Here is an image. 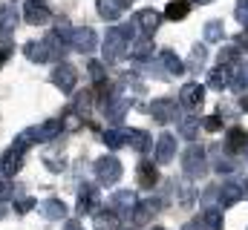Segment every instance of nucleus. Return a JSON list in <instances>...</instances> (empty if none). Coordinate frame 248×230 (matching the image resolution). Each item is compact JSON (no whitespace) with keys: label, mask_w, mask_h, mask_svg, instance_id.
<instances>
[{"label":"nucleus","mask_w":248,"mask_h":230,"mask_svg":"<svg viewBox=\"0 0 248 230\" xmlns=\"http://www.w3.org/2000/svg\"><path fill=\"white\" fill-rule=\"evenodd\" d=\"M159 60L165 63V69H168V75H185V63H182V58L176 55L173 49H165L162 55H159Z\"/></svg>","instance_id":"bb28decb"},{"label":"nucleus","mask_w":248,"mask_h":230,"mask_svg":"<svg viewBox=\"0 0 248 230\" xmlns=\"http://www.w3.org/2000/svg\"><path fill=\"white\" fill-rule=\"evenodd\" d=\"M179 98H182V104H185L187 110H199V107H202V101H205V86H199L196 81H190V84L182 86Z\"/></svg>","instance_id":"9b49d317"},{"label":"nucleus","mask_w":248,"mask_h":230,"mask_svg":"<svg viewBox=\"0 0 248 230\" xmlns=\"http://www.w3.org/2000/svg\"><path fill=\"white\" fill-rule=\"evenodd\" d=\"M61 230H81V225H78V222H75V219H69V222H66V225H63Z\"/></svg>","instance_id":"de8ad7c7"},{"label":"nucleus","mask_w":248,"mask_h":230,"mask_svg":"<svg viewBox=\"0 0 248 230\" xmlns=\"http://www.w3.org/2000/svg\"><path fill=\"white\" fill-rule=\"evenodd\" d=\"M222 127V118L219 115H208V118H202V129H208V132H217Z\"/></svg>","instance_id":"ea45409f"},{"label":"nucleus","mask_w":248,"mask_h":230,"mask_svg":"<svg viewBox=\"0 0 248 230\" xmlns=\"http://www.w3.org/2000/svg\"><path fill=\"white\" fill-rule=\"evenodd\" d=\"M219 63L237 66V63H240V46H222V49H219Z\"/></svg>","instance_id":"4c0bfd02"},{"label":"nucleus","mask_w":248,"mask_h":230,"mask_svg":"<svg viewBox=\"0 0 248 230\" xmlns=\"http://www.w3.org/2000/svg\"><path fill=\"white\" fill-rule=\"evenodd\" d=\"M127 110H130V101H127V98H113V101L104 107V118H107L113 127H119L124 121V113H127Z\"/></svg>","instance_id":"a211bd4d"},{"label":"nucleus","mask_w":248,"mask_h":230,"mask_svg":"<svg viewBox=\"0 0 248 230\" xmlns=\"http://www.w3.org/2000/svg\"><path fill=\"white\" fill-rule=\"evenodd\" d=\"M196 3H211V0H196Z\"/></svg>","instance_id":"5fc2aeb1"},{"label":"nucleus","mask_w":248,"mask_h":230,"mask_svg":"<svg viewBox=\"0 0 248 230\" xmlns=\"http://www.w3.org/2000/svg\"><path fill=\"white\" fill-rule=\"evenodd\" d=\"M98 204H101V196H98V187H93V184H84L81 190H78V216H90V213H95L98 210Z\"/></svg>","instance_id":"0eeeda50"},{"label":"nucleus","mask_w":248,"mask_h":230,"mask_svg":"<svg viewBox=\"0 0 248 230\" xmlns=\"http://www.w3.org/2000/svg\"><path fill=\"white\" fill-rule=\"evenodd\" d=\"M231 86L240 89V92L248 89V63H237V66H234V72H231Z\"/></svg>","instance_id":"2f4dec72"},{"label":"nucleus","mask_w":248,"mask_h":230,"mask_svg":"<svg viewBox=\"0 0 248 230\" xmlns=\"http://www.w3.org/2000/svg\"><path fill=\"white\" fill-rule=\"evenodd\" d=\"M61 132H63L61 118H49V121H44L41 127H35V138H38V141H52V138H58Z\"/></svg>","instance_id":"b1692460"},{"label":"nucleus","mask_w":248,"mask_h":230,"mask_svg":"<svg viewBox=\"0 0 248 230\" xmlns=\"http://www.w3.org/2000/svg\"><path fill=\"white\" fill-rule=\"evenodd\" d=\"M136 178H139L141 187H156V184H159V170H156V164H153L150 158H144V161L139 164V170H136Z\"/></svg>","instance_id":"4be33fe9"},{"label":"nucleus","mask_w":248,"mask_h":230,"mask_svg":"<svg viewBox=\"0 0 248 230\" xmlns=\"http://www.w3.org/2000/svg\"><path fill=\"white\" fill-rule=\"evenodd\" d=\"M243 196L248 199V178H246V184H243Z\"/></svg>","instance_id":"3c124183"},{"label":"nucleus","mask_w":248,"mask_h":230,"mask_svg":"<svg viewBox=\"0 0 248 230\" xmlns=\"http://www.w3.org/2000/svg\"><path fill=\"white\" fill-rule=\"evenodd\" d=\"M61 127L66 129V132H75V129H81V127H84V118L75 113V110H66V115L61 118Z\"/></svg>","instance_id":"c9c22d12"},{"label":"nucleus","mask_w":248,"mask_h":230,"mask_svg":"<svg viewBox=\"0 0 248 230\" xmlns=\"http://www.w3.org/2000/svg\"><path fill=\"white\" fill-rule=\"evenodd\" d=\"M190 230H222V213L219 210H205L193 225Z\"/></svg>","instance_id":"5701e85b"},{"label":"nucleus","mask_w":248,"mask_h":230,"mask_svg":"<svg viewBox=\"0 0 248 230\" xmlns=\"http://www.w3.org/2000/svg\"><path fill=\"white\" fill-rule=\"evenodd\" d=\"M187 12H190V3L187 0H170L168 9H165L168 20H182V17H187Z\"/></svg>","instance_id":"7c9ffc66"},{"label":"nucleus","mask_w":248,"mask_h":230,"mask_svg":"<svg viewBox=\"0 0 248 230\" xmlns=\"http://www.w3.org/2000/svg\"><path fill=\"white\" fill-rule=\"evenodd\" d=\"M222 38H225L222 20H208V23H205V43H219Z\"/></svg>","instance_id":"473e14b6"},{"label":"nucleus","mask_w":248,"mask_h":230,"mask_svg":"<svg viewBox=\"0 0 248 230\" xmlns=\"http://www.w3.org/2000/svg\"><path fill=\"white\" fill-rule=\"evenodd\" d=\"M150 115H153V121H159V124L173 121V118H176V101H170V98L153 101V104H150Z\"/></svg>","instance_id":"f8f14e48"},{"label":"nucleus","mask_w":248,"mask_h":230,"mask_svg":"<svg viewBox=\"0 0 248 230\" xmlns=\"http://www.w3.org/2000/svg\"><path fill=\"white\" fill-rule=\"evenodd\" d=\"M93 228L95 230H119V213H116L113 207H110V210H95Z\"/></svg>","instance_id":"a878e982"},{"label":"nucleus","mask_w":248,"mask_h":230,"mask_svg":"<svg viewBox=\"0 0 248 230\" xmlns=\"http://www.w3.org/2000/svg\"><path fill=\"white\" fill-rule=\"evenodd\" d=\"M231 72H234V66H228V63L214 66V69L208 72V86H211V89H225V86H231Z\"/></svg>","instance_id":"4468645a"},{"label":"nucleus","mask_w":248,"mask_h":230,"mask_svg":"<svg viewBox=\"0 0 248 230\" xmlns=\"http://www.w3.org/2000/svg\"><path fill=\"white\" fill-rule=\"evenodd\" d=\"M234 161H228V158H217V164H214V170L217 172H234Z\"/></svg>","instance_id":"c03bdc74"},{"label":"nucleus","mask_w":248,"mask_h":230,"mask_svg":"<svg viewBox=\"0 0 248 230\" xmlns=\"http://www.w3.org/2000/svg\"><path fill=\"white\" fill-rule=\"evenodd\" d=\"M87 72H90V78H93L95 84L107 81V66H104L101 60H90V63H87Z\"/></svg>","instance_id":"e433bc0d"},{"label":"nucleus","mask_w":248,"mask_h":230,"mask_svg":"<svg viewBox=\"0 0 248 230\" xmlns=\"http://www.w3.org/2000/svg\"><path fill=\"white\" fill-rule=\"evenodd\" d=\"M119 29H122V35L127 38V43H130L133 35H136V23H124V26H119Z\"/></svg>","instance_id":"a18cd8bd"},{"label":"nucleus","mask_w":248,"mask_h":230,"mask_svg":"<svg viewBox=\"0 0 248 230\" xmlns=\"http://www.w3.org/2000/svg\"><path fill=\"white\" fill-rule=\"evenodd\" d=\"M127 132V144L136 150V153H147L150 150V135L144 129H124Z\"/></svg>","instance_id":"cd10ccee"},{"label":"nucleus","mask_w":248,"mask_h":230,"mask_svg":"<svg viewBox=\"0 0 248 230\" xmlns=\"http://www.w3.org/2000/svg\"><path fill=\"white\" fill-rule=\"evenodd\" d=\"M150 230H165V228H150Z\"/></svg>","instance_id":"6e6d98bb"},{"label":"nucleus","mask_w":248,"mask_h":230,"mask_svg":"<svg viewBox=\"0 0 248 230\" xmlns=\"http://www.w3.org/2000/svg\"><path fill=\"white\" fill-rule=\"evenodd\" d=\"M136 193L133 190H116L113 193V199H110V204H113V210L119 213V216H130V210L136 207Z\"/></svg>","instance_id":"ddd939ff"},{"label":"nucleus","mask_w":248,"mask_h":230,"mask_svg":"<svg viewBox=\"0 0 248 230\" xmlns=\"http://www.w3.org/2000/svg\"><path fill=\"white\" fill-rule=\"evenodd\" d=\"M9 196H12V181H9V175L0 172V201H6Z\"/></svg>","instance_id":"a19ab883"},{"label":"nucleus","mask_w":248,"mask_h":230,"mask_svg":"<svg viewBox=\"0 0 248 230\" xmlns=\"http://www.w3.org/2000/svg\"><path fill=\"white\" fill-rule=\"evenodd\" d=\"M243 153H246V161H248V144H246V150H243Z\"/></svg>","instance_id":"864d4df0"},{"label":"nucleus","mask_w":248,"mask_h":230,"mask_svg":"<svg viewBox=\"0 0 248 230\" xmlns=\"http://www.w3.org/2000/svg\"><path fill=\"white\" fill-rule=\"evenodd\" d=\"M95 175H98V184L113 187L116 181H122V161L113 158V156L98 158V161H95Z\"/></svg>","instance_id":"20e7f679"},{"label":"nucleus","mask_w":248,"mask_h":230,"mask_svg":"<svg viewBox=\"0 0 248 230\" xmlns=\"http://www.w3.org/2000/svg\"><path fill=\"white\" fill-rule=\"evenodd\" d=\"M41 213L52 222H61V219H66L69 207L63 204V199H46V201H41Z\"/></svg>","instance_id":"412c9836"},{"label":"nucleus","mask_w":248,"mask_h":230,"mask_svg":"<svg viewBox=\"0 0 248 230\" xmlns=\"http://www.w3.org/2000/svg\"><path fill=\"white\" fill-rule=\"evenodd\" d=\"M35 204H38L35 199H17V201H15V210H17V213H29Z\"/></svg>","instance_id":"37998d69"},{"label":"nucleus","mask_w":248,"mask_h":230,"mask_svg":"<svg viewBox=\"0 0 248 230\" xmlns=\"http://www.w3.org/2000/svg\"><path fill=\"white\" fill-rule=\"evenodd\" d=\"M240 199H246V196H243V184L225 181V184L219 187V204H222V207H231V204H237Z\"/></svg>","instance_id":"6ab92c4d"},{"label":"nucleus","mask_w":248,"mask_h":230,"mask_svg":"<svg viewBox=\"0 0 248 230\" xmlns=\"http://www.w3.org/2000/svg\"><path fill=\"white\" fill-rule=\"evenodd\" d=\"M52 84L61 89V92H72L75 89V84H78V72H75V66L72 63H66V60H58V66L52 69Z\"/></svg>","instance_id":"423d86ee"},{"label":"nucleus","mask_w":248,"mask_h":230,"mask_svg":"<svg viewBox=\"0 0 248 230\" xmlns=\"http://www.w3.org/2000/svg\"><path fill=\"white\" fill-rule=\"evenodd\" d=\"M127 52L133 60H147V58L153 55V41H150V35H144V38H139V41H130L127 43Z\"/></svg>","instance_id":"aec40b11"},{"label":"nucleus","mask_w":248,"mask_h":230,"mask_svg":"<svg viewBox=\"0 0 248 230\" xmlns=\"http://www.w3.org/2000/svg\"><path fill=\"white\" fill-rule=\"evenodd\" d=\"M248 144V132L243 127H231L228 129V135H225V147H228V153H243Z\"/></svg>","instance_id":"393cba45"},{"label":"nucleus","mask_w":248,"mask_h":230,"mask_svg":"<svg viewBox=\"0 0 248 230\" xmlns=\"http://www.w3.org/2000/svg\"><path fill=\"white\" fill-rule=\"evenodd\" d=\"M159 12L156 9H141V12H136V26L144 32V35H153L156 29H159Z\"/></svg>","instance_id":"f3484780"},{"label":"nucleus","mask_w":248,"mask_h":230,"mask_svg":"<svg viewBox=\"0 0 248 230\" xmlns=\"http://www.w3.org/2000/svg\"><path fill=\"white\" fill-rule=\"evenodd\" d=\"M243 110H248V98H243Z\"/></svg>","instance_id":"603ef678"},{"label":"nucleus","mask_w":248,"mask_h":230,"mask_svg":"<svg viewBox=\"0 0 248 230\" xmlns=\"http://www.w3.org/2000/svg\"><path fill=\"white\" fill-rule=\"evenodd\" d=\"M205 60H208V49L196 43V46L190 49V69H199V66H202Z\"/></svg>","instance_id":"58836bf2"},{"label":"nucleus","mask_w":248,"mask_h":230,"mask_svg":"<svg viewBox=\"0 0 248 230\" xmlns=\"http://www.w3.org/2000/svg\"><path fill=\"white\" fill-rule=\"evenodd\" d=\"M93 101H95V95H93L90 89H87V92H78V95H75V107H72V110L81 115V118H87V115L93 113Z\"/></svg>","instance_id":"c756f323"},{"label":"nucleus","mask_w":248,"mask_h":230,"mask_svg":"<svg viewBox=\"0 0 248 230\" xmlns=\"http://www.w3.org/2000/svg\"><path fill=\"white\" fill-rule=\"evenodd\" d=\"M159 199H144V201H136V207H133V225L136 228H144V225H150L153 222V216L159 213Z\"/></svg>","instance_id":"6e6552de"},{"label":"nucleus","mask_w":248,"mask_h":230,"mask_svg":"<svg viewBox=\"0 0 248 230\" xmlns=\"http://www.w3.org/2000/svg\"><path fill=\"white\" fill-rule=\"evenodd\" d=\"M3 216H6V204L0 201V219H3Z\"/></svg>","instance_id":"8fccbe9b"},{"label":"nucleus","mask_w":248,"mask_h":230,"mask_svg":"<svg viewBox=\"0 0 248 230\" xmlns=\"http://www.w3.org/2000/svg\"><path fill=\"white\" fill-rule=\"evenodd\" d=\"M116 3H119V6H122V9H127V6H130V3H133V0H116Z\"/></svg>","instance_id":"09e8293b"},{"label":"nucleus","mask_w":248,"mask_h":230,"mask_svg":"<svg viewBox=\"0 0 248 230\" xmlns=\"http://www.w3.org/2000/svg\"><path fill=\"white\" fill-rule=\"evenodd\" d=\"M17 20H20V14H17V9H15V6H3V9H0V32H3V35L15 32Z\"/></svg>","instance_id":"c85d7f7f"},{"label":"nucleus","mask_w":248,"mask_h":230,"mask_svg":"<svg viewBox=\"0 0 248 230\" xmlns=\"http://www.w3.org/2000/svg\"><path fill=\"white\" fill-rule=\"evenodd\" d=\"M23 55L29 58L32 63H46V60H52L46 41H26V43H23Z\"/></svg>","instance_id":"2eb2a0df"},{"label":"nucleus","mask_w":248,"mask_h":230,"mask_svg":"<svg viewBox=\"0 0 248 230\" xmlns=\"http://www.w3.org/2000/svg\"><path fill=\"white\" fill-rule=\"evenodd\" d=\"M182 170H185L187 178H202L208 172V161H205V150L202 147H196V144L187 147L185 156H182Z\"/></svg>","instance_id":"7ed1b4c3"},{"label":"nucleus","mask_w":248,"mask_h":230,"mask_svg":"<svg viewBox=\"0 0 248 230\" xmlns=\"http://www.w3.org/2000/svg\"><path fill=\"white\" fill-rule=\"evenodd\" d=\"M237 20L248 29V0H240V3H237Z\"/></svg>","instance_id":"79ce46f5"},{"label":"nucleus","mask_w":248,"mask_h":230,"mask_svg":"<svg viewBox=\"0 0 248 230\" xmlns=\"http://www.w3.org/2000/svg\"><path fill=\"white\" fill-rule=\"evenodd\" d=\"M0 63H3V55H0Z\"/></svg>","instance_id":"4d7b16f0"},{"label":"nucleus","mask_w":248,"mask_h":230,"mask_svg":"<svg viewBox=\"0 0 248 230\" xmlns=\"http://www.w3.org/2000/svg\"><path fill=\"white\" fill-rule=\"evenodd\" d=\"M237 43H240V49H248V32H243V35L237 38Z\"/></svg>","instance_id":"49530a36"},{"label":"nucleus","mask_w":248,"mask_h":230,"mask_svg":"<svg viewBox=\"0 0 248 230\" xmlns=\"http://www.w3.org/2000/svg\"><path fill=\"white\" fill-rule=\"evenodd\" d=\"M185 230H190V228H185Z\"/></svg>","instance_id":"13d9d810"},{"label":"nucleus","mask_w":248,"mask_h":230,"mask_svg":"<svg viewBox=\"0 0 248 230\" xmlns=\"http://www.w3.org/2000/svg\"><path fill=\"white\" fill-rule=\"evenodd\" d=\"M95 6H98V14H101L104 20H116V17L122 14V6H119L116 0H95Z\"/></svg>","instance_id":"f704fd0d"},{"label":"nucleus","mask_w":248,"mask_h":230,"mask_svg":"<svg viewBox=\"0 0 248 230\" xmlns=\"http://www.w3.org/2000/svg\"><path fill=\"white\" fill-rule=\"evenodd\" d=\"M101 141H104L110 150H119V147H124V144H127V132H124V129H104Z\"/></svg>","instance_id":"72a5a7b5"},{"label":"nucleus","mask_w":248,"mask_h":230,"mask_svg":"<svg viewBox=\"0 0 248 230\" xmlns=\"http://www.w3.org/2000/svg\"><path fill=\"white\" fill-rule=\"evenodd\" d=\"M176 129H179V135H182V138L193 141V138L199 135V118H196L193 113L176 115Z\"/></svg>","instance_id":"dca6fc26"},{"label":"nucleus","mask_w":248,"mask_h":230,"mask_svg":"<svg viewBox=\"0 0 248 230\" xmlns=\"http://www.w3.org/2000/svg\"><path fill=\"white\" fill-rule=\"evenodd\" d=\"M69 46H72L75 52L90 55V52L98 46V35H95V29H93V26H78V29H72V32H69Z\"/></svg>","instance_id":"39448f33"},{"label":"nucleus","mask_w":248,"mask_h":230,"mask_svg":"<svg viewBox=\"0 0 248 230\" xmlns=\"http://www.w3.org/2000/svg\"><path fill=\"white\" fill-rule=\"evenodd\" d=\"M101 49H104V60H107V63H116V60H122V58L127 55V38L122 35L119 26H116V29H107Z\"/></svg>","instance_id":"f03ea898"},{"label":"nucleus","mask_w":248,"mask_h":230,"mask_svg":"<svg viewBox=\"0 0 248 230\" xmlns=\"http://www.w3.org/2000/svg\"><path fill=\"white\" fill-rule=\"evenodd\" d=\"M23 20L32 23V26H46V23L52 20V12H49L41 0H29V3L23 6Z\"/></svg>","instance_id":"1a4fd4ad"},{"label":"nucleus","mask_w":248,"mask_h":230,"mask_svg":"<svg viewBox=\"0 0 248 230\" xmlns=\"http://www.w3.org/2000/svg\"><path fill=\"white\" fill-rule=\"evenodd\" d=\"M32 144H38V138H35V127H29V129H23L17 138H15V144L3 153V158H0V172L3 175H17L20 167H23V156L29 153V147Z\"/></svg>","instance_id":"f257e3e1"},{"label":"nucleus","mask_w":248,"mask_h":230,"mask_svg":"<svg viewBox=\"0 0 248 230\" xmlns=\"http://www.w3.org/2000/svg\"><path fill=\"white\" fill-rule=\"evenodd\" d=\"M173 158H176V138L170 132H162L159 141H156V161L159 164H168Z\"/></svg>","instance_id":"9d476101"}]
</instances>
